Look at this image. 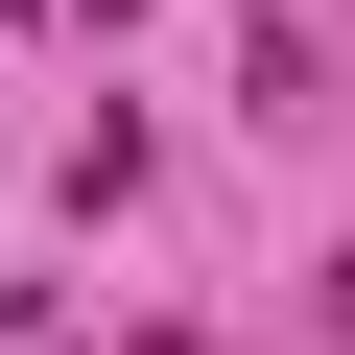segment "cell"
I'll list each match as a JSON object with an SVG mask.
<instances>
[{
	"label": "cell",
	"instance_id": "cell-1",
	"mask_svg": "<svg viewBox=\"0 0 355 355\" xmlns=\"http://www.w3.org/2000/svg\"><path fill=\"white\" fill-rule=\"evenodd\" d=\"M0 355H71V308H0Z\"/></svg>",
	"mask_w": 355,
	"mask_h": 355
}]
</instances>
